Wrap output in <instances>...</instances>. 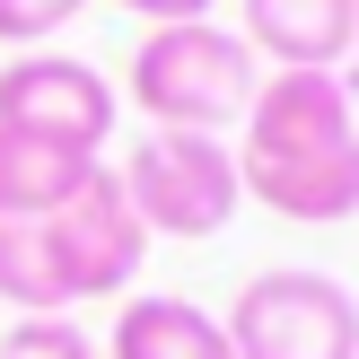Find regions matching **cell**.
Here are the masks:
<instances>
[{"label": "cell", "mask_w": 359, "mask_h": 359, "mask_svg": "<svg viewBox=\"0 0 359 359\" xmlns=\"http://www.w3.org/2000/svg\"><path fill=\"white\" fill-rule=\"evenodd\" d=\"M237 184L272 219H351L359 210V123L342 70H263L237 123Z\"/></svg>", "instance_id": "cell-1"}, {"label": "cell", "mask_w": 359, "mask_h": 359, "mask_svg": "<svg viewBox=\"0 0 359 359\" xmlns=\"http://www.w3.org/2000/svg\"><path fill=\"white\" fill-rule=\"evenodd\" d=\"M263 88V62L237 27L219 18H193V27H149L123 62V97L158 123V132H219V123H245Z\"/></svg>", "instance_id": "cell-2"}, {"label": "cell", "mask_w": 359, "mask_h": 359, "mask_svg": "<svg viewBox=\"0 0 359 359\" xmlns=\"http://www.w3.org/2000/svg\"><path fill=\"white\" fill-rule=\"evenodd\" d=\"M228 359H359V298L333 272L272 263L219 316Z\"/></svg>", "instance_id": "cell-3"}, {"label": "cell", "mask_w": 359, "mask_h": 359, "mask_svg": "<svg viewBox=\"0 0 359 359\" xmlns=\"http://www.w3.org/2000/svg\"><path fill=\"white\" fill-rule=\"evenodd\" d=\"M123 202L140 210V228L149 237H175V245H202L219 237L228 219H237V149L210 132H149L132 140V158H123Z\"/></svg>", "instance_id": "cell-4"}, {"label": "cell", "mask_w": 359, "mask_h": 359, "mask_svg": "<svg viewBox=\"0 0 359 359\" xmlns=\"http://www.w3.org/2000/svg\"><path fill=\"white\" fill-rule=\"evenodd\" d=\"M114 79L79 53H18L0 62V132L9 140H53V149L97 158L114 140Z\"/></svg>", "instance_id": "cell-5"}, {"label": "cell", "mask_w": 359, "mask_h": 359, "mask_svg": "<svg viewBox=\"0 0 359 359\" xmlns=\"http://www.w3.org/2000/svg\"><path fill=\"white\" fill-rule=\"evenodd\" d=\"M44 228H53V245H62V272H70L79 298H114L123 280L140 272V255H149V228H140V210L123 202V175L114 167H97L88 193L70 210H53Z\"/></svg>", "instance_id": "cell-6"}, {"label": "cell", "mask_w": 359, "mask_h": 359, "mask_svg": "<svg viewBox=\"0 0 359 359\" xmlns=\"http://www.w3.org/2000/svg\"><path fill=\"white\" fill-rule=\"evenodd\" d=\"M237 35L272 70H342L359 53V0H237Z\"/></svg>", "instance_id": "cell-7"}, {"label": "cell", "mask_w": 359, "mask_h": 359, "mask_svg": "<svg viewBox=\"0 0 359 359\" xmlns=\"http://www.w3.org/2000/svg\"><path fill=\"white\" fill-rule=\"evenodd\" d=\"M105 359H228V333L193 298H123Z\"/></svg>", "instance_id": "cell-8"}, {"label": "cell", "mask_w": 359, "mask_h": 359, "mask_svg": "<svg viewBox=\"0 0 359 359\" xmlns=\"http://www.w3.org/2000/svg\"><path fill=\"white\" fill-rule=\"evenodd\" d=\"M0 298L18 316H70L79 290L62 272V245H53L44 219H0Z\"/></svg>", "instance_id": "cell-9"}, {"label": "cell", "mask_w": 359, "mask_h": 359, "mask_svg": "<svg viewBox=\"0 0 359 359\" xmlns=\"http://www.w3.org/2000/svg\"><path fill=\"white\" fill-rule=\"evenodd\" d=\"M97 175V158L79 149H53V140H9V219H53L70 210Z\"/></svg>", "instance_id": "cell-10"}, {"label": "cell", "mask_w": 359, "mask_h": 359, "mask_svg": "<svg viewBox=\"0 0 359 359\" xmlns=\"http://www.w3.org/2000/svg\"><path fill=\"white\" fill-rule=\"evenodd\" d=\"M0 359H97V342H88L70 316H18V325L0 333Z\"/></svg>", "instance_id": "cell-11"}, {"label": "cell", "mask_w": 359, "mask_h": 359, "mask_svg": "<svg viewBox=\"0 0 359 359\" xmlns=\"http://www.w3.org/2000/svg\"><path fill=\"white\" fill-rule=\"evenodd\" d=\"M88 0H0V44H18V53H44L53 35L79 18Z\"/></svg>", "instance_id": "cell-12"}, {"label": "cell", "mask_w": 359, "mask_h": 359, "mask_svg": "<svg viewBox=\"0 0 359 359\" xmlns=\"http://www.w3.org/2000/svg\"><path fill=\"white\" fill-rule=\"evenodd\" d=\"M132 18H149V27H193V18H210L219 0H123Z\"/></svg>", "instance_id": "cell-13"}, {"label": "cell", "mask_w": 359, "mask_h": 359, "mask_svg": "<svg viewBox=\"0 0 359 359\" xmlns=\"http://www.w3.org/2000/svg\"><path fill=\"white\" fill-rule=\"evenodd\" d=\"M0 219H9V132H0Z\"/></svg>", "instance_id": "cell-14"}]
</instances>
